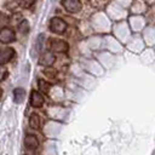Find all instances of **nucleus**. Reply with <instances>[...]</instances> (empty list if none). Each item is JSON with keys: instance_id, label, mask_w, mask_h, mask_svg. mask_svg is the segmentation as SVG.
<instances>
[{"instance_id": "7ed1b4c3", "label": "nucleus", "mask_w": 155, "mask_h": 155, "mask_svg": "<svg viewBox=\"0 0 155 155\" xmlns=\"http://www.w3.org/2000/svg\"><path fill=\"white\" fill-rule=\"evenodd\" d=\"M15 40H16L15 30H12L11 28H7V27L0 29V42L8 44V42H12Z\"/></svg>"}, {"instance_id": "0eeeda50", "label": "nucleus", "mask_w": 155, "mask_h": 155, "mask_svg": "<svg viewBox=\"0 0 155 155\" xmlns=\"http://www.w3.org/2000/svg\"><path fill=\"white\" fill-rule=\"evenodd\" d=\"M24 145L29 150H35L39 147V139L34 134H27L24 138Z\"/></svg>"}, {"instance_id": "6e6552de", "label": "nucleus", "mask_w": 155, "mask_h": 155, "mask_svg": "<svg viewBox=\"0 0 155 155\" xmlns=\"http://www.w3.org/2000/svg\"><path fill=\"white\" fill-rule=\"evenodd\" d=\"M44 104V97L40 92L33 91L30 94V105L34 108H40Z\"/></svg>"}, {"instance_id": "9d476101", "label": "nucleus", "mask_w": 155, "mask_h": 155, "mask_svg": "<svg viewBox=\"0 0 155 155\" xmlns=\"http://www.w3.org/2000/svg\"><path fill=\"white\" fill-rule=\"evenodd\" d=\"M29 125H30V127L34 128V130L40 128V117H39L38 114L34 113V114L30 115V117H29Z\"/></svg>"}, {"instance_id": "1a4fd4ad", "label": "nucleus", "mask_w": 155, "mask_h": 155, "mask_svg": "<svg viewBox=\"0 0 155 155\" xmlns=\"http://www.w3.org/2000/svg\"><path fill=\"white\" fill-rule=\"evenodd\" d=\"M25 98V91L22 87H17L13 91V101L16 103H22Z\"/></svg>"}, {"instance_id": "f8f14e48", "label": "nucleus", "mask_w": 155, "mask_h": 155, "mask_svg": "<svg viewBox=\"0 0 155 155\" xmlns=\"http://www.w3.org/2000/svg\"><path fill=\"white\" fill-rule=\"evenodd\" d=\"M18 29H19L22 33H27V31L29 30V24H28V22H27L25 19H23L22 22H19V24H18Z\"/></svg>"}, {"instance_id": "39448f33", "label": "nucleus", "mask_w": 155, "mask_h": 155, "mask_svg": "<svg viewBox=\"0 0 155 155\" xmlns=\"http://www.w3.org/2000/svg\"><path fill=\"white\" fill-rule=\"evenodd\" d=\"M54 59H56L54 54L51 51H46L39 57V64L40 65H45V67H50V65H52L54 63Z\"/></svg>"}, {"instance_id": "9b49d317", "label": "nucleus", "mask_w": 155, "mask_h": 155, "mask_svg": "<svg viewBox=\"0 0 155 155\" xmlns=\"http://www.w3.org/2000/svg\"><path fill=\"white\" fill-rule=\"evenodd\" d=\"M39 88H40L42 92L47 93V92H48V90H50V84H48V82H46L45 80L40 79V80H39Z\"/></svg>"}, {"instance_id": "ddd939ff", "label": "nucleus", "mask_w": 155, "mask_h": 155, "mask_svg": "<svg viewBox=\"0 0 155 155\" xmlns=\"http://www.w3.org/2000/svg\"><path fill=\"white\" fill-rule=\"evenodd\" d=\"M45 38V35L44 34H40V36L38 38V40H36V44H35V47H36V51H41V48H42V42H44V39Z\"/></svg>"}, {"instance_id": "2eb2a0df", "label": "nucleus", "mask_w": 155, "mask_h": 155, "mask_svg": "<svg viewBox=\"0 0 155 155\" xmlns=\"http://www.w3.org/2000/svg\"><path fill=\"white\" fill-rule=\"evenodd\" d=\"M6 74H7V71H6L4 68H0V81H1L2 79H5Z\"/></svg>"}, {"instance_id": "dca6fc26", "label": "nucleus", "mask_w": 155, "mask_h": 155, "mask_svg": "<svg viewBox=\"0 0 155 155\" xmlns=\"http://www.w3.org/2000/svg\"><path fill=\"white\" fill-rule=\"evenodd\" d=\"M1 93H2V91H1V88H0V97H1Z\"/></svg>"}, {"instance_id": "f257e3e1", "label": "nucleus", "mask_w": 155, "mask_h": 155, "mask_svg": "<svg viewBox=\"0 0 155 155\" xmlns=\"http://www.w3.org/2000/svg\"><path fill=\"white\" fill-rule=\"evenodd\" d=\"M50 29L56 34H63L67 29V23L59 17H53L50 21Z\"/></svg>"}, {"instance_id": "f03ea898", "label": "nucleus", "mask_w": 155, "mask_h": 155, "mask_svg": "<svg viewBox=\"0 0 155 155\" xmlns=\"http://www.w3.org/2000/svg\"><path fill=\"white\" fill-rule=\"evenodd\" d=\"M50 48L53 52H67L68 48H69V45L64 40L50 39Z\"/></svg>"}, {"instance_id": "20e7f679", "label": "nucleus", "mask_w": 155, "mask_h": 155, "mask_svg": "<svg viewBox=\"0 0 155 155\" xmlns=\"http://www.w3.org/2000/svg\"><path fill=\"white\" fill-rule=\"evenodd\" d=\"M62 5L63 7L70 12V13H76L81 10L82 5H81V1L80 0H62Z\"/></svg>"}, {"instance_id": "4468645a", "label": "nucleus", "mask_w": 155, "mask_h": 155, "mask_svg": "<svg viewBox=\"0 0 155 155\" xmlns=\"http://www.w3.org/2000/svg\"><path fill=\"white\" fill-rule=\"evenodd\" d=\"M35 2V0H18V5H21L22 7H30Z\"/></svg>"}, {"instance_id": "423d86ee", "label": "nucleus", "mask_w": 155, "mask_h": 155, "mask_svg": "<svg viewBox=\"0 0 155 155\" xmlns=\"http://www.w3.org/2000/svg\"><path fill=\"white\" fill-rule=\"evenodd\" d=\"M15 56V50L11 47L0 48V64H5L10 62Z\"/></svg>"}]
</instances>
